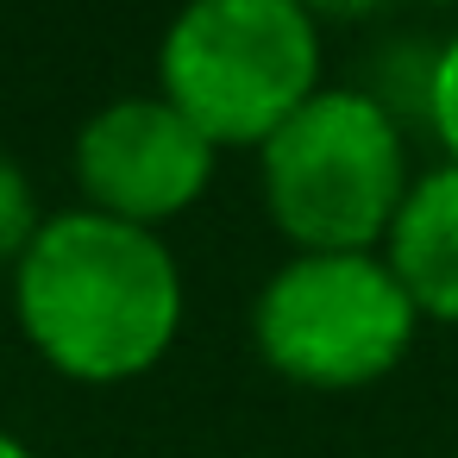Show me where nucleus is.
Listing matches in <instances>:
<instances>
[{
  "label": "nucleus",
  "instance_id": "obj_7",
  "mask_svg": "<svg viewBox=\"0 0 458 458\" xmlns=\"http://www.w3.org/2000/svg\"><path fill=\"white\" fill-rule=\"evenodd\" d=\"M45 226L38 214V195H32V176L0 151V270H13L20 251L32 245V233Z\"/></svg>",
  "mask_w": 458,
  "mask_h": 458
},
{
  "label": "nucleus",
  "instance_id": "obj_2",
  "mask_svg": "<svg viewBox=\"0 0 458 458\" xmlns=\"http://www.w3.org/2000/svg\"><path fill=\"white\" fill-rule=\"evenodd\" d=\"M320 64L301 0H182L157 45V95L214 151H258L327 89Z\"/></svg>",
  "mask_w": 458,
  "mask_h": 458
},
{
  "label": "nucleus",
  "instance_id": "obj_9",
  "mask_svg": "<svg viewBox=\"0 0 458 458\" xmlns=\"http://www.w3.org/2000/svg\"><path fill=\"white\" fill-rule=\"evenodd\" d=\"M389 0H301V13L314 20V26H327V20H370V13H383Z\"/></svg>",
  "mask_w": 458,
  "mask_h": 458
},
{
  "label": "nucleus",
  "instance_id": "obj_10",
  "mask_svg": "<svg viewBox=\"0 0 458 458\" xmlns=\"http://www.w3.org/2000/svg\"><path fill=\"white\" fill-rule=\"evenodd\" d=\"M0 458H38V452H32L20 433H7V427H0Z\"/></svg>",
  "mask_w": 458,
  "mask_h": 458
},
{
  "label": "nucleus",
  "instance_id": "obj_1",
  "mask_svg": "<svg viewBox=\"0 0 458 458\" xmlns=\"http://www.w3.org/2000/svg\"><path fill=\"white\" fill-rule=\"evenodd\" d=\"M13 320L57 377L132 383L182 333V264L145 226L89 208L45 214L13 264Z\"/></svg>",
  "mask_w": 458,
  "mask_h": 458
},
{
  "label": "nucleus",
  "instance_id": "obj_5",
  "mask_svg": "<svg viewBox=\"0 0 458 458\" xmlns=\"http://www.w3.org/2000/svg\"><path fill=\"white\" fill-rule=\"evenodd\" d=\"M214 164H220V151L164 95H120V101L95 107L70 145L82 208L145 226V233L189 214L208 195Z\"/></svg>",
  "mask_w": 458,
  "mask_h": 458
},
{
  "label": "nucleus",
  "instance_id": "obj_8",
  "mask_svg": "<svg viewBox=\"0 0 458 458\" xmlns=\"http://www.w3.org/2000/svg\"><path fill=\"white\" fill-rule=\"evenodd\" d=\"M433 145L445 151V164H458V32L439 38L433 51V82H427V120Z\"/></svg>",
  "mask_w": 458,
  "mask_h": 458
},
{
  "label": "nucleus",
  "instance_id": "obj_3",
  "mask_svg": "<svg viewBox=\"0 0 458 458\" xmlns=\"http://www.w3.org/2000/svg\"><path fill=\"white\" fill-rule=\"evenodd\" d=\"M408 182V126L364 89H320L258 145L264 214L295 251H377Z\"/></svg>",
  "mask_w": 458,
  "mask_h": 458
},
{
  "label": "nucleus",
  "instance_id": "obj_6",
  "mask_svg": "<svg viewBox=\"0 0 458 458\" xmlns=\"http://www.w3.org/2000/svg\"><path fill=\"white\" fill-rule=\"evenodd\" d=\"M383 264L420 320L458 327V164H433L408 182L383 233Z\"/></svg>",
  "mask_w": 458,
  "mask_h": 458
},
{
  "label": "nucleus",
  "instance_id": "obj_4",
  "mask_svg": "<svg viewBox=\"0 0 458 458\" xmlns=\"http://www.w3.org/2000/svg\"><path fill=\"white\" fill-rule=\"evenodd\" d=\"M414 333L420 314L383 251H289L251 301L258 358L283 383L320 395L383 383L408 358Z\"/></svg>",
  "mask_w": 458,
  "mask_h": 458
}]
</instances>
